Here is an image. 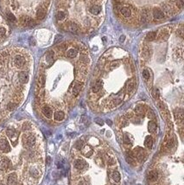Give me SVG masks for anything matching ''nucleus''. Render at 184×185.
<instances>
[{"instance_id":"f257e3e1","label":"nucleus","mask_w":184,"mask_h":185,"mask_svg":"<svg viewBox=\"0 0 184 185\" xmlns=\"http://www.w3.org/2000/svg\"><path fill=\"white\" fill-rule=\"evenodd\" d=\"M20 23L22 25H24V26H29V27H32L34 25H36L35 21H34L30 16H27V15H22L21 16Z\"/></svg>"},{"instance_id":"f03ea898","label":"nucleus","mask_w":184,"mask_h":185,"mask_svg":"<svg viewBox=\"0 0 184 185\" xmlns=\"http://www.w3.org/2000/svg\"><path fill=\"white\" fill-rule=\"evenodd\" d=\"M0 150L4 153L10 150V145L8 140L4 138H0Z\"/></svg>"},{"instance_id":"7ed1b4c3","label":"nucleus","mask_w":184,"mask_h":185,"mask_svg":"<svg viewBox=\"0 0 184 185\" xmlns=\"http://www.w3.org/2000/svg\"><path fill=\"white\" fill-rule=\"evenodd\" d=\"M10 168V160L8 158H3L0 160V170L6 171Z\"/></svg>"},{"instance_id":"20e7f679","label":"nucleus","mask_w":184,"mask_h":185,"mask_svg":"<svg viewBox=\"0 0 184 185\" xmlns=\"http://www.w3.org/2000/svg\"><path fill=\"white\" fill-rule=\"evenodd\" d=\"M24 142H25V145H26L28 148H30L31 149V148H33L36 144V136H34V135L27 136L26 138H24Z\"/></svg>"},{"instance_id":"39448f33","label":"nucleus","mask_w":184,"mask_h":185,"mask_svg":"<svg viewBox=\"0 0 184 185\" xmlns=\"http://www.w3.org/2000/svg\"><path fill=\"white\" fill-rule=\"evenodd\" d=\"M26 63V60L22 55H16L14 58V64L18 68H22Z\"/></svg>"},{"instance_id":"423d86ee","label":"nucleus","mask_w":184,"mask_h":185,"mask_svg":"<svg viewBox=\"0 0 184 185\" xmlns=\"http://www.w3.org/2000/svg\"><path fill=\"white\" fill-rule=\"evenodd\" d=\"M36 18H37L38 20L43 19L45 18V16H46V8L39 7L38 9L36 10Z\"/></svg>"},{"instance_id":"0eeeda50","label":"nucleus","mask_w":184,"mask_h":185,"mask_svg":"<svg viewBox=\"0 0 184 185\" xmlns=\"http://www.w3.org/2000/svg\"><path fill=\"white\" fill-rule=\"evenodd\" d=\"M42 113L45 117L48 118V119H50L52 117L53 115V112H52V109L50 108L49 106H45L42 108Z\"/></svg>"},{"instance_id":"6e6552de","label":"nucleus","mask_w":184,"mask_h":185,"mask_svg":"<svg viewBox=\"0 0 184 185\" xmlns=\"http://www.w3.org/2000/svg\"><path fill=\"white\" fill-rule=\"evenodd\" d=\"M18 79L21 83L25 84V83H27L28 81H29V75H28V74L26 72L22 71V72L18 74Z\"/></svg>"},{"instance_id":"1a4fd4ad","label":"nucleus","mask_w":184,"mask_h":185,"mask_svg":"<svg viewBox=\"0 0 184 185\" xmlns=\"http://www.w3.org/2000/svg\"><path fill=\"white\" fill-rule=\"evenodd\" d=\"M152 16L153 18L157 20H160V19H163L164 18V13L163 12L162 10L160 9H155L153 10V13H152Z\"/></svg>"},{"instance_id":"9d476101","label":"nucleus","mask_w":184,"mask_h":185,"mask_svg":"<svg viewBox=\"0 0 184 185\" xmlns=\"http://www.w3.org/2000/svg\"><path fill=\"white\" fill-rule=\"evenodd\" d=\"M73 166H74L77 170H83L85 166H86V163H85L83 160H81V159L79 158V159L74 160V162H73Z\"/></svg>"},{"instance_id":"9b49d317","label":"nucleus","mask_w":184,"mask_h":185,"mask_svg":"<svg viewBox=\"0 0 184 185\" xmlns=\"http://www.w3.org/2000/svg\"><path fill=\"white\" fill-rule=\"evenodd\" d=\"M158 178V173L157 170H151L148 175V180L150 182H156Z\"/></svg>"},{"instance_id":"f8f14e48","label":"nucleus","mask_w":184,"mask_h":185,"mask_svg":"<svg viewBox=\"0 0 184 185\" xmlns=\"http://www.w3.org/2000/svg\"><path fill=\"white\" fill-rule=\"evenodd\" d=\"M82 87H83V83H76L74 86H73V96H77L79 93H80V90Z\"/></svg>"},{"instance_id":"ddd939ff","label":"nucleus","mask_w":184,"mask_h":185,"mask_svg":"<svg viewBox=\"0 0 184 185\" xmlns=\"http://www.w3.org/2000/svg\"><path fill=\"white\" fill-rule=\"evenodd\" d=\"M120 12L124 18H130L131 16V10L128 7H123L120 9Z\"/></svg>"},{"instance_id":"4468645a","label":"nucleus","mask_w":184,"mask_h":185,"mask_svg":"<svg viewBox=\"0 0 184 185\" xmlns=\"http://www.w3.org/2000/svg\"><path fill=\"white\" fill-rule=\"evenodd\" d=\"M67 30L73 33H76L79 30V26L77 25V24H75V23L73 22L69 23V24H67Z\"/></svg>"},{"instance_id":"2eb2a0df","label":"nucleus","mask_w":184,"mask_h":185,"mask_svg":"<svg viewBox=\"0 0 184 185\" xmlns=\"http://www.w3.org/2000/svg\"><path fill=\"white\" fill-rule=\"evenodd\" d=\"M158 37H159L160 39L166 40L167 38L169 37V30H167V29H162V30H160L159 34H158Z\"/></svg>"},{"instance_id":"dca6fc26","label":"nucleus","mask_w":184,"mask_h":185,"mask_svg":"<svg viewBox=\"0 0 184 185\" xmlns=\"http://www.w3.org/2000/svg\"><path fill=\"white\" fill-rule=\"evenodd\" d=\"M144 145L148 149H151L152 145H153V138L151 136H147L144 140Z\"/></svg>"},{"instance_id":"f3484780","label":"nucleus","mask_w":184,"mask_h":185,"mask_svg":"<svg viewBox=\"0 0 184 185\" xmlns=\"http://www.w3.org/2000/svg\"><path fill=\"white\" fill-rule=\"evenodd\" d=\"M54 61V52L52 50L48 51L46 54V61L49 65H51Z\"/></svg>"},{"instance_id":"a211bd4d","label":"nucleus","mask_w":184,"mask_h":185,"mask_svg":"<svg viewBox=\"0 0 184 185\" xmlns=\"http://www.w3.org/2000/svg\"><path fill=\"white\" fill-rule=\"evenodd\" d=\"M54 118L56 121H61L63 120L65 118V114L63 112L61 111H57V112L55 113V115H54Z\"/></svg>"},{"instance_id":"6ab92c4d","label":"nucleus","mask_w":184,"mask_h":185,"mask_svg":"<svg viewBox=\"0 0 184 185\" xmlns=\"http://www.w3.org/2000/svg\"><path fill=\"white\" fill-rule=\"evenodd\" d=\"M67 56L68 58H74L76 55H78V50L76 49H69L67 51Z\"/></svg>"},{"instance_id":"aec40b11","label":"nucleus","mask_w":184,"mask_h":185,"mask_svg":"<svg viewBox=\"0 0 184 185\" xmlns=\"http://www.w3.org/2000/svg\"><path fill=\"white\" fill-rule=\"evenodd\" d=\"M101 86H102V82H101L100 80H98V81H96V83L94 84V86H93V88H92L93 92V93H98L99 91L100 90Z\"/></svg>"},{"instance_id":"412c9836","label":"nucleus","mask_w":184,"mask_h":185,"mask_svg":"<svg viewBox=\"0 0 184 185\" xmlns=\"http://www.w3.org/2000/svg\"><path fill=\"white\" fill-rule=\"evenodd\" d=\"M100 7L99 6V5H93L92 7H90L89 9V11L91 12L93 15H98V14H100Z\"/></svg>"},{"instance_id":"4be33fe9","label":"nucleus","mask_w":184,"mask_h":185,"mask_svg":"<svg viewBox=\"0 0 184 185\" xmlns=\"http://www.w3.org/2000/svg\"><path fill=\"white\" fill-rule=\"evenodd\" d=\"M112 177L113 181H114L115 183H118V182H120L121 176H120V174H119V172L118 171H113L112 175Z\"/></svg>"},{"instance_id":"5701e85b","label":"nucleus","mask_w":184,"mask_h":185,"mask_svg":"<svg viewBox=\"0 0 184 185\" xmlns=\"http://www.w3.org/2000/svg\"><path fill=\"white\" fill-rule=\"evenodd\" d=\"M127 90L129 91V92H131V91L134 89L135 87V81L134 80H130V81L127 82Z\"/></svg>"},{"instance_id":"b1692460","label":"nucleus","mask_w":184,"mask_h":185,"mask_svg":"<svg viewBox=\"0 0 184 185\" xmlns=\"http://www.w3.org/2000/svg\"><path fill=\"white\" fill-rule=\"evenodd\" d=\"M65 18H66V14L62 10L58 11L57 14H56V18H57L58 21H62V20L65 19Z\"/></svg>"},{"instance_id":"393cba45","label":"nucleus","mask_w":184,"mask_h":185,"mask_svg":"<svg viewBox=\"0 0 184 185\" xmlns=\"http://www.w3.org/2000/svg\"><path fill=\"white\" fill-rule=\"evenodd\" d=\"M148 128H149V131L151 132H155L156 130H157V124H156L154 121H151L149 123Z\"/></svg>"},{"instance_id":"a878e982","label":"nucleus","mask_w":184,"mask_h":185,"mask_svg":"<svg viewBox=\"0 0 184 185\" xmlns=\"http://www.w3.org/2000/svg\"><path fill=\"white\" fill-rule=\"evenodd\" d=\"M45 82H46V78H45V75H40V77H39V80H38V85H39V87H44Z\"/></svg>"},{"instance_id":"bb28decb","label":"nucleus","mask_w":184,"mask_h":185,"mask_svg":"<svg viewBox=\"0 0 184 185\" xmlns=\"http://www.w3.org/2000/svg\"><path fill=\"white\" fill-rule=\"evenodd\" d=\"M6 16H7L8 20H9L10 22H11V23H16V18L12 12H8L6 14Z\"/></svg>"},{"instance_id":"cd10ccee","label":"nucleus","mask_w":184,"mask_h":185,"mask_svg":"<svg viewBox=\"0 0 184 185\" xmlns=\"http://www.w3.org/2000/svg\"><path fill=\"white\" fill-rule=\"evenodd\" d=\"M156 37H157V33L154 32V31L148 33V35L146 36V39L149 40V41H153V40L156 39Z\"/></svg>"},{"instance_id":"c85d7f7f","label":"nucleus","mask_w":184,"mask_h":185,"mask_svg":"<svg viewBox=\"0 0 184 185\" xmlns=\"http://www.w3.org/2000/svg\"><path fill=\"white\" fill-rule=\"evenodd\" d=\"M16 106H18V104L15 103V102H9V103L7 104L6 108L8 111H13L16 107Z\"/></svg>"},{"instance_id":"c756f323","label":"nucleus","mask_w":184,"mask_h":185,"mask_svg":"<svg viewBox=\"0 0 184 185\" xmlns=\"http://www.w3.org/2000/svg\"><path fill=\"white\" fill-rule=\"evenodd\" d=\"M163 12L167 14V15H171L172 11H171V8L168 6V5H163Z\"/></svg>"},{"instance_id":"7c9ffc66","label":"nucleus","mask_w":184,"mask_h":185,"mask_svg":"<svg viewBox=\"0 0 184 185\" xmlns=\"http://www.w3.org/2000/svg\"><path fill=\"white\" fill-rule=\"evenodd\" d=\"M135 112L137 115H143V106H137L136 107Z\"/></svg>"},{"instance_id":"2f4dec72","label":"nucleus","mask_w":184,"mask_h":185,"mask_svg":"<svg viewBox=\"0 0 184 185\" xmlns=\"http://www.w3.org/2000/svg\"><path fill=\"white\" fill-rule=\"evenodd\" d=\"M166 147L168 148V149H170V148L172 147L174 145V139H173V138H169V140H167V142H166Z\"/></svg>"},{"instance_id":"473e14b6","label":"nucleus","mask_w":184,"mask_h":185,"mask_svg":"<svg viewBox=\"0 0 184 185\" xmlns=\"http://www.w3.org/2000/svg\"><path fill=\"white\" fill-rule=\"evenodd\" d=\"M174 1H175V4L177 6V8L182 9V8L183 7V1L182 0H174Z\"/></svg>"},{"instance_id":"72a5a7b5","label":"nucleus","mask_w":184,"mask_h":185,"mask_svg":"<svg viewBox=\"0 0 184 185\" xmlns=\"http://www.w3.org/2000/svg\"><path fill=\"white\" fill-rule=\"evenodd\" d=\"M152 96H153V98L154 99H158L159 98V91H158L157 89H153V91H152Z\"/></svg>"},{"instance_id":"f704fd0d","label":"nucleus","mask_w":184,"mask_h":185,"mask_svg":"<svg viewBox=\"0 0 184 185\" xmlns=\"http://www.w3.org/2000/svg\"><path fill=\"white\" fill-rule=\"evenodd\" d=\"M123 140H124V143L126 144H131V139H130L129 136L128 135H124V138H123Z\"/></svg>"},{"instance_id":"c9c22d12","label":"nucleus","mask_w":184,"mask_h":185,"mask_svg":"<svg viewBox=\"0 0 184 185\" xmlns=\"http://www.w3.org/2000/svg\"><path fill=\"white\" fill-rule=\"evenodd\" d=\"M143 78L145 79V80H148L150 78V72H149V70L144 69L143 71Z\"/></svg>"},{"instance_id":"e433bc0d","label":"nucleus","mask_w":184,"mask_h":185,"mask_svg":"<svg viewBox=\"0 0 184 185\" xmlns=\"http://www.w3.org/2000/svg\"><path fill=\"white\" fill-rule=\"evenodd\" d=\"M82 146H83V141L82 140H78L77 143L75 144V147L77 148L78 150H80Z\"/></svg>"},{"instance_id":"4c0bfd02","label":"nucleus","mask_w":184,"mask_h":185,"mask_svg":"<svg viewBox=\"0 0 184 185\" xmlns=\"http://www.w3.org/2000/svg\"><path fill=\"white\" fill-rule=\"evenodd\" d=\"M126 162L127 163H129V164H135V160H134V158H130V156H126Z\"/></svg>"},{"instance_id":"58836bf2","label":"nucleus","mask_w":184,"mask_h":185,"mask_svg":"<svg viewBox=\"0 0 184 185\" xmlns=\"http://www.w3.org/2000/svg\"><path fill=\"white\" fill-rule=\"evenodd\" d=\"M150 55V51L148 49H143V56L144 58H147Z\"/></svg>"},{"instance_id":"ea45409f","label":"nucleus","mask_w":184,"mask_h":185,"mask_svg":"<svg viewBox=\"0 0 184 185\" xmlns=\"http://www.w3.org/2000/svg\"><path fill=\"white\" fill-rule=\"evenodd\" d=\"M5 33H6L5 28H0V38H2L3 36H4Z\"/></svg>"},{"instance_id":"a19ab883","label":"nucleus","mask_w":184,"mask_h":185,"mask_svg":"<svg viewBox=\"0 0 184 185\" xmlns=\"http://www.w3.org/2000/svg\"><path fill=\"white\" fill-rule=\"evenodd\" d=\"M95 123L98 124V125H100V126H103L104 122H103V120H102L101 119L97 118V119H95Z\"/></svg>"},{"instance_id":"79ce46f5","label":"nucleus","mask_w":184,"mask_h":185,"mask_svg":"<svg viewBox=\"0 0 184 185\" xmlns=\"http://www.w3.org/2000/svg\"><path fill=\"white\" fill-rule=\"evenodd\" d=\"M148 116H149V118H151V119H155V114H154V113H153V111L152 110H150L149 111V113H148Z\"/></svg>"},{"instance_id":"37998d69","label":"nucleus","mask_w":184,"mask_h":185,"mask_svg":"<svg viewBox=\"0 0 184 185\" xmlns=\"http://www.w3.org/2000/svg\"><path fill=\"white\" fill-rule=\"evenodd\" d=\"M177 34H178V35H179V36H181V37H182V35H183L182 28H180V29L177 30Z\"/></svg>"},{"instance_id":"c03bdc74","label":"nucleus","mask_w":184,"mask_h":185,"mask_svg":"<svg viewBox=\"0 0 184 185\" xmlns=\"http://www.w3.org/2000/svg\"><path fill=\"white\" fill-rule=\"evenodd\" d=\"M108 164H111V165H112V164H115V160L113 158H108Z\"/></svg>"},{"instance_id":"a18cd8bd","label":"nucleus","mask_w":184,"mask_h":185,"mask_svg":"<svg viewBox=\"0 0 184 185\" xmlns=\"http://www.w3.org/2000/svg\"><path fill=\"white\" fill-rule=\"evenodd\" d=\"M119 64H120V62H118V61H117V62H112V68H117V67L119 66Z\"/></svg>"},{"instance_id":"49530a36","label":"nucleus","mask_w":184,"mask_h":185,"mask_svg":"<svg viewBox=\"0 0 184 185\" xmlns=\"http://www.w3.org/2000/svg\"><path fill=\"white\" fill-rule=\"evenodd\" d=\"M59 39H61V36H60V35L56 36V37H55V42H57V41H58Z\"/></svg>"},{"instance_id":"de8ad7c7","label":"nucleus","mask_w":184,"mask_h":185,"mask_svg":"<svg viewBox=\"0 0 184 185\" xmlns=\"http://www.w3.org/2000/svg\"><path fill=\"white\" fill-rule=\"evenodd\" d=\"M124 39H125V36H124V35H123V36H120V38H119L120 42H124Z\"/></svg>"},{"instance_id":"09e8293b","label":"nucleus","mask_w":184,"mask_h":185,"mask_svg":"<svg viewBox=\"0 0 184 185\" xmlns=\"http://www.w3.org/2000/svg\"><path fill=\"white\" fill-rule=\"evenodd\" d=\"M106 124H107V125H109V126H112V121L110 120V119H107V120H106Z\"/></svg>"},{"instance_id":"8fccbe9b","label":"nucleus","mask_w":184,"mask_h":185,"mask_svg":"<svg viewBox=\"0 0 184 185\" xmlns=\"http://www.w3.org/2000/svg\"><path fill=\"white\" fill-rule=\"evenodd\" d=\"M50 161H51V158H50V156H48V158H47V162H48V164H50Z\"/></svg>"},{"instance_id":"3c124183","label":"nucleus","mask_w":184,"mask_h":185,"mask_svg":"<svg viewBox=\"0 0 184 185\" xmlns=\"http://www.w3.org/2000/svg\"><path fill=\"white\" fill-rule=\"evenodd\" d=\"M78 185H87V184H86V183H84V182H80V183H79Z\"/></svg>"}]
</instances>
